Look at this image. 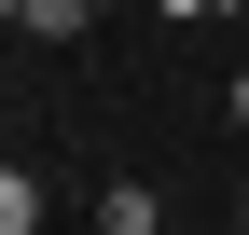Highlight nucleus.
Wrapping results in <instances>:
<instances>
[{
  "mask_svg": "<svg viewBox=\"0 0 249 235\" xmlns=\"http://www.w3.org/2000/svg\"><path fill=\"white\" fill-rule=\"evenodd\" d=\"M97 221H111V235H166V221H152V194H139V180H111V194H97Z\"/></svg>",
  "mask_w": 249,
  "mask_h": 235,
  "instance_id": "obj_3",
  "label": "nucleus"
},
{
  "mask_svg": "<svg viewBox=\"0 0 249 235\" xmlns=\"http://www.w3.org/2000/svg\"><path fill=\"white\" fill-rule=\"evenodd\" d=\"M0 235H42V180L28 166H0Z\"/></svg>",
  "mask_w": 249,
  "mask_h": 235,
  "instance_id": "obj_2",
  "label": "nucleus"
},
{
  "mask_svg": "<svg viewBox=\"0 0 249 235\" xmlns=\"http://www.w3.org/2000/svg\"><path fill=\"white\" fill-rule=\"evenodd\" d=\"M83 235H111V221H83Z\"/></svg>",
  "mask_w": 249,
  "mask_h": 235,
  "instance_id": "obj_6",
  "label": "nucleus"
},
{
  "mask_svg": "<svg viewBox=\"0 0 249 235\" xmlns=\"http://www.w3.org/2000/svg\"><path fill=\"white\" fill-rule=\"evenodd\" d=\"M0 14H14L28 42H83V14H97V0H0Z\"/></svg>",
  "mask_w": 249,
  "mask_h": 235,
  "instance_id": "obj_1",
  "label": "nucleus"
},
{
  "mask_svg": "<svg viewBox=\"0 0 249 235\" xmlns=\"http://www.w3.org/2000/svg\"><path fill=\"white\" fill-rule=\"evenodd\" d=\"M222 111H235V125H249V69H235V97H222Z\"/></svg>",
  "mask_w": 249,
  "mask_h": 235,
  "instance_id": "obj_5",
  "label": "nucleus"
},
{
  "mask_svg": "<svg viewBox=\"0 0 249 235\" xmlns=\"http://www.w3.org/2000/svg\"><path fill=\"white\" fill-rule=\"evenodd\" d=\"M152 14H180V28H194V14H222V0H152Z\"/></svg>",
  "mask_w": 249,
  "mask_h": 235,
  "instance_id": "obj_4",
  "label": "nucleus"
}]
</instances>
